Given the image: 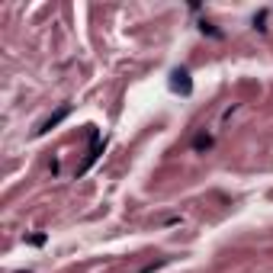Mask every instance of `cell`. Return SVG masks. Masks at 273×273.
<instances>
[{
	"label": "cell",
	"instance_id": "cell-1",
	"mask_svg": "<svg viewBox=\"0 0 273 273\" xmlns=\"http://www.w3.org/2000/svg\"><path fill=\"white\" fill-rule=\"evenodd\" d=\"M171 90H174V94H190V90H193L187 71H174V74H171Z\"/></svg>",
	"mask_w": 273,
	"mask_h": 273
},
{
	"label": "cell",
	"instance_id": "cell-2",
	"mask_svg": "<svg viewBox=\"0 0 273 273\" xmlns=\"http://www.w3.org/2000/svg\"><path fill=\"white\" fill-rule=\"evenodd\" d=\"M64 116H68V106H64L61 109V113H55V116L52 119H48V122H42V129H39V132H48V129H52V125H58V122H61V119Z\"/></svg>",
	"mask_w": 273,
	"mask_h": 273
}]
</instances>
